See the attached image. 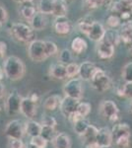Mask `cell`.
<instances>
[{
    "mask_svg": "<svg viewBox=\"0 0 132 148\" xmlns=\"http://www.w3.org/2000/svg\"><path fill=\"white\" fill-rule=\"evenodd\" d=\"M3 70L5 76L11 81H18L22 79L26 73L25 63L20 57L10 56L3 61Z\"/></svg>",
    "mask_w": 132,
    "mask_h": 148,
    "instance_id": "obj_1",
    "label": "cell"
},
{
    "mask_svg": "<svg viewBox=\"0 0 132 148\" xmlns=\"http://www.w3.org/2000/svg\"><path fill=\"white\" fill-rule=\"evenodd\" d=\"M9 33L14 40L24 44H30L35 40V30L25 23L18 22L12 24Z\"/></svg>",
    "mask_w": 132,
    "mask_h": 148,
    "instance_id": "obj_2",
    "label": "cell"
},
{
    "mask_svg": "<svg viewBox=\"0 0 132 148\" xmlns=\"http://www.w3.org/2000/svg\"><path fill=\"white\" fill-rule=\"evenodd\" d=\"M28 54L29 57L35 62H42L49 58L45 51L44 40H34L28 46Z\"/></svg>",
    "mask_w": 132,
    "mask_h": 148,
    "instance_id": "obj_3",
    "label": "cell"
},
{
    "mask_svg": "<svg viewBox=\"0 0 132 148\" xmlns=\"http://www.w3.org/2000/svg\"><path fill=\"white\" fill-rule=\"evenodd\" d=\"M91 85L98 92L104 93L109 89L110 85H111V80L103 69L98 67L91 79Z\"/></svg>",
    "mask_w": 132,
    "mask_h": 148,
    "instance_id": "obj_4",
    "label": "cell"
},
{
    "mask_svg": "<svg viewBox=\"0 0 132 148\" xmlns=\"http://www.w3.org/2000/svg\"><path fill=\"white\" fill-rule=\"evenodd\" d=\"M63 92L66 97L74 98L80 101L84 95V87L81 78H71L63 86Z\"/></svg>",
    "mask_w": 132,
    "mask_h": 148,
    "instance_id": "obj_5",
    "label": "cell"
},
{
    "mask_svg": "<svg viewBox=\"0 0 132 148\" xmlns=\"http://www.w3.org/2000/svg\"><path fill=\"white\" fill-rule=\"evenodd\" d=\"M100 113L110 123H116L119 119V110L114 101L105 100L100 105Z\"/></svg>",
    "mask_w": 132,
    "mask_h": 148,
    "instance_id": "obj_6",
    "label": "cell"
},
{
    "mask_svg": "<svg viewBox=\"0 0 132 148\" xmlns=\"http://www.w3.org/2000/svg\"><path fill=\"white\" fill-rule=\"evenodd\" d=\"M4 133L8 138L22 139L26 133L25 123L20 120H12L6 125Z\"/></svg>",
    "mask_w": 132,
    "mask_h": 148,
    "instance_id": "obj_7",
    "label": "cell"
},
{
    "mask_svg": "<svg viewBox=\"0 0 132 148\" xmlns=\"http://www.w3.org/2000/svg\"><path fill=\"white\" fill-rule=\"evenodd\" d=\"M23 97L19 94L17 90L10 92L6 99L5 110L9 116H14L21 112V104H22Z\"/></svg>",
    "mask_w": 132,
    "mask_h": 148,
    "instance_id": "obj_8",
    "label": "cell"
},
{
    "mask_svg": "<svg viewBox=\"0 0 132 148\" xmlns=\"http://www.w3.org/2000/svg\"><path fill=\"white\" fill-rule=\"evenodd\" d=\"M79 103H80L79 100H76V99H74V98L65 96L61 100L60 106H59L61 114H63L66 119H69L72 114L77 112Z\"/></svg>",
    "mask_w": 132,
    "mask_h": 148,
    "instance_id": "obj_9",
    "label": "cell"
},
{
    "mask_svg": "<svg viewBox=\"0 0 132 148\" xmlns=\"http://www.w3.org/2000/svg\"><path fill=\"white\" fill-rule=\"evenodd\" d=\"M53 30L59 36H67L72 31V24L66 17H56L53 22Z\"/></svg>",
    "mask_w": 132,
    "mask_h": 148,
    "instance_id": "obj_10",
    "label": "cell"
},
{
    "mask_svg": "<svg viewBox=\"0 0 132 148\" xmlns=\"http://www.w3.org/2000/svg\"><path fill=\"white\" fill-rule=\"evenodd\" d=\"M21 113L29 120H33L38 114V105L29 97L23 98L21 104Z\"/></svg>",
    "mask_w": 132,
    "mask_h": 148,
    "instance_id": "obj_11",
    "label": "cell"
},
{
    "mask_svg": "<svg viewBox=\"0 0 132 148\" xmlns=\"http://www.w3.org/2000/svg\"><path fill=\"white\" fill-rule=\"evenodd\" d=\"M111 134L114 142L117 141L122 137H130L131 136V130L130 126L126 123H116L111 128Z\"/></svg>",
    "mask_w": 132,
    "mask_h": 148,
    "instance_id": "obj_12",
    "label": "cell"
},
{
    "mask_svg": "<svg viewBox=\"0 0 132 148\" xmlns=\"http://www.w3.org/2000/svg\"><path fill=\"white\" fill-rule=\"evenodd\" d=\"M96 142L100 145L101 147H110L114 142L112 140L111 130L109 127H102L98 131L97 137H96Z\"/></svg>",
    "mask_w": 132,
    "mask_h": 148,
    "instance_id": "obj_13",
    "label": "cell"
},
{
    "mask_svg": "<svg viewBox=\"0 0 132 148\" xmlns=\"http://www.w3.org/2000/svg\"><path fill=\"white\" fill-rule=\"evenodd\" d=\"M97 66L95 63L91 62V61H83L82 63L79 65V76L82 80L85 81H91L94 73L97 70Z\"/></svg>",
    "mask_w": 132,
    "mask_h": 148,
    "instance_id": "obj_14",
    "label": "cell"
},
{
    "mask_svg": "<svg viewBox=\"0 0 132 148\" xmlns=\"http://www.w3.org/2000/svg\"><path fill=\"white\" fill-rule=\"evenodd\" d=\"M97 54L102 59H109L114 54V46L109 44L105 40H101L97 46Z\"/></svg>",
    "mask_w": 132,
    "mask_h": 148,
    "instance_id": "obj_15",
    "label": "cell"
},
{
    "mask_svg": "<svg viewBox=\"0 0 132 148\" xmlns=\"http://www.w3.org/2000/svg\"><path fill=\"white\" fill-rule=\"evenodd\" d=\"M49 74L50 77L57 80H63L67 77V68L66 65L61 62L53 63L49 66Z\"/></svg>",
    "mask_w": 132,
    "mask_h": 148,
    "instance_id": "obj_16",
    "label": "cell"
},
{
    "mask_svg": "<svg viewBox=\"0 0 132 148\" xmlns=\"http://www.w3.org/2000/svg\"><path fill=\"white\" fill-rule=\"evenodd\" d=\"M105 27L103 26L102 23L98 22V21H95L90 30V33L87 37L89 38L90 40H94V42H99L101 40H104V37L105 35Z\"/></svg>",
    "mask_w": 132,
    "mask_h": 148,
    "instance_id": "obj_17",
    "label": "cell"
},
{
    "mask_svg": "<svg viewBox=\"0 0 132 148\" xmlns=\"http://www.w3.org/2000/svg\"><path fill=\"white\" fill-rule=\"evenodd\" d=\"M120 39L125 45L132 42V21H126L120 25Z\"/></svg>",
    "mask_w": 132,
    "mask_h": 148,
    "instance_id": "obj_18",
    "label": "cell"
},
{
    "mask_svg": "<svg viewBox=\"0 0 132 148\" xmlns=\"http://www.w3.org/2000/svg\"><path fill=\"white\" fill-rule=\"evenodd\" d=\"M30 26L36 31H42L47 26V18L44 14L38 11L30 21Z\"/></svg>",
    "mask_w": 132,
    "mask_h": 148,
    "instance_id": "obj_19",
    "label": "cell"
},
{
    "mask_svg": "<svg viewBox=\"0 0 132 148\" xmlns=\"http://www.w3.org/2000/svg\"><path fill=\"white\" fill-rule=\"evenodd\" d=\"M52 144L54 148H70L72 144L71 137L64 132H59L52 140Z\"/></svg>",
    "mask_w": 132,
    "mask_h": 148,
    "instance_id": "obj_20",
    "label": "cell"
},
{
    "mask_svg": "<svg viewBox=\"0 0 132 148\" xmlns=\"http://www.w3.org/2000/svg\"><path fill=\"white\" fill-rule=\"evenodd\" d=\"M25 128H26V133L31 137L38 136L40 135L42 130V123H38V121L34 120H29L28 121L25 123Z\"/></svg>",
    "mask_w": 132,
    "mask_h": 148,
    "instance_id": "obj_21",
    "label": "cell"
},
{
    "mask_svg": "<svg viewBox=\"0 0 132 148\" xmlns=\"http://www.w3.org/2000/svg\"><path fill=\"white\" fill-rule=\"evenodd\" d=\"M68 12L67 0H54L52 15L56 17H65Z\"/></svg>",
    "mask_w": 132,
    "mask_h": 148,
    "instance_id": "obj_22",
    "label": "cell"
},
{
    "mask_svg": "<svg viewBox=\"0 0 132 148\" xmlns=\"http://www.w3.org/2000/svg\"><path fill=\"white\" fill-rule=\"evenodd\" d=\"M88 47V44L83 38H80V37H77L75 39L72 40L71 42V49L72 51L74 52L75 54H82L83 52L86 51Z\"/></svg>",
    "mask_w": 132,
    "mask_h": 148,
    "instance_id": "obj_23",
    "label": "cell"
},
{
    "mask_svg": "<svg viewBox=\"0 0 132 148\" xmlns=\"http://www.w3.org/2000/svg\"><path fill=\"white\" fill-rule=\"evenodd\" d=\"M61 100H62V98L59 96V95H56V94L51 95V96L47 97V99L44 100L42 106H44V108L45 110H47V111H55V110L58 109L59 106H60Z\"/></svg>",
    "mask_w": 132,
    "mask_h": 148,
    "instance_id": "obj_24",
    "label": "cell"
},
{
    "mask_svg": "<svg viewBox=\"0 0 132 148\" xmlns=\"http://www.w3.org/2000/svg\"><path fill=\"white\" fill-rule=\"evenodd\" d=\"M95 22V20L93 19L92 16L90 15H87L85 16L84 18L80 19L77 23V26H78V29L80 30L81 33H83L84 35L88 36L89 33H90V30L92 28L93 24Z\"/></svg>",
    "mask_w": 132,
    "mask_h": 148,
    "instance_id": "obj_25",
    "label": "cell"
},
{
    "mask_svg": "<svg viewBox=\"0 0 132 148\" xmlns=\"http://www.w3.org/2000/svg\"><path fill=\"white\" fill-rule=\"evenodd\" d=\"M104 40H105V42H107L109 44L116 47L121 42L120 35H119V33L117 32V31L114 30V29H109V30L105 31Z\"/></svg>",
    "mask_w": 132,
    "mask_h": 148,
    "instance_id": "obj_26",
    "label": "cell"
},
{
    "mask_svg": "<svg viewBox=\"0 0 132 148\" xmlns=\"http://www.w3.org/2000/svg\"><path fill=\"white\" fill-rule=\"evenodd\" d=\"M37 12L38 11H36V8L34 7V5H32V3H23L20 9V13L22 17L29 22L32 20Z\"/></svg>",
    "mask_w": 132,
    "mask_h": 148,
    "instance_id": "obj_27",
    "label": "cell"
},
{
    "mask_svg": "<svg viewBox=\"0 0 132 148\" xmlns=\"http://www.w3.org/2000/svg\"><path fill=\"white\" fill-rule=\"evenodd\" d=\"M98 131H99V130H98L95 125H89V127L87 128V130L85 131V133H84L83 135H81L84 140V144H88V143L96 141Z\"/></svg>",
    "mask_w": 132,
    "mask_h": 148,
    "instance_id": "obj_28",
    "label": "cell"
},
{
    "mask_svg": "<svg viewBox=\"0 0 132 148\" xmlns=\"http://www.w3.org/2000/svg\"><path fill=\"white\" fill-rule=\"evenodd\" d=\"M53 4L54 0H40L38 4V9L39 12L44 14V15H49L53 12Z\"/></svg>",
    "mask_w": 132,
    "mask_h": 148,
    "instance_id": "obj_29",
    "label": "cell"
},
{
    "mask_svg": "<svg viewBox=\"0 0 132 148\" xmlns=\"http://www.w3.org/2000/svg\"><path fill=\"white\" fill-rule=\"evenodd\" d=\"M90 125V123L86 118H83L81 120L76 121L75 123H73V127L75 132H77L79 135H83L85 133V131L87 130V128Z\"/></svg>",
    "mask_w": 132,
    "mask_h": 148,
    "instance_id": "obj_30",
    "label": "cell"
},
{
    "mask_svg": "<svg viewBox=\"0 0 132 148\" xmlns=\"http://www.w3.org/2000/svg\"><path fill=\"white\" fill-rule=\"evenodd\" d=\"M56 131H55V127H50V126H42V137L45 138L47 141H52L54 139L55 135H56Z\"/></svg>",
    "mask_w": 132,
    "mask_h": 148,
    "instance_id": "obj_31",
    "label": "cell"
},
{
    "mask_svg": "<svg viewBox=\"0 0 132 148\" xmlns=\"http://www.w3.org/2000/svg\"><path fill=\"white\" fill-rule=\"evenodd\" d=\"M107 25L109 29H116L121 25V19L116 14H111L107 18Z\"/></svg>",
    "mask_w": 132,
    "mask_h": 148,
    "instance_id": "obj_32",
    "label": "cell"
},
{
    "mask_svg": "<svg viewBox=\"0 0 132 148\" xmlns=\"http://www.w3.org/2000/svg\"><path fill=\"white\" fill-rule=\"evenodd\" d=\"M44 45L47 57L53 56L58 52V47H57V45L55 42H51V40H44Z\"/></svg>",
    "mask_w": 132,
    "mask_h": 148,
    "instance_id": "obj_33",
    "label": "cell"
},
{
    "mask_svg": "<svg viewBox=\"0 0 132 148\" xmlns=\"http://www.w3.org/2000/svg\"><path fill=\"white\" fill-rule=\"evenodd\" d=\"M122 79L125 82H132V62L126 63L121 71Z\"/></svg>",
    "mask_w": 132,
    "mask_h": 148,
    "instance_id": "obj_34",
    "label": "cell"
},
{
    "mask_svg": "<svg viewBox=\"0 0 132 148\" xmlns=\"http://www.w3.org/2000/svg\"><path fill=\"white\" fill-rule=\"evenodd\" d=\"M91 105L89 104L87 102H80L78 105V108H77V113L80 114L82 118H86L89 114L91 113Z\"/></svg>",
    "mask_w": 132,
    "mask_h": 148,
    "instance_id": "obj_35",
    "label": "cell"
},
{
    "mask_svg": "<svg viewBox=\"0 0 132 148\" xmlns=\"http://www.w3.org/2000/svg\"><path fill=\"white\" fill-rule=\"evenodd\" d=\"M103 0H83V6L88 10H94L104 5Z\"/></svg>",
    "mask_w": 132,
    "mask_h": 148,
    "instance_id": "obj_36",
    "label": "cell"
},
{
    "mask_svg": "<svg viewBox=\"0 0 132 148\" xmlns=\"http://www.w3.org/2000/svg\"><path fill=\"white\" fill-rule=\"evenodd\" d=\"M30 142L35 145L37 148H47V143H49V141H47L45 138L42 137V135H38V136L31 137Z\"/></svg>",
    "mask_w": 132,
    "mask_h": 148,
    "instance_id": "obj_37",
    "label": "cell"
},
{
    "mask_svg": "<svg viewBox=\"0 0 132 148\" xmlns=\"http://www.w3.org/2000/svg\"><path fill=\"white\" fill-rule=\"evenodd\" d=\"M59 62L65 64V65L72 62V53L69 49H64L60 51V53H59Z\"/></svg>",
    "mask_w": 132,
    "mask_h": 148,
    "instance_id": "obj_38",
    "label": "cell"
},
{
    "mask_svg": "<svg viewBox=\"0 0 132 148\" xmlns=\"http://www.w3.org/2000/svg\"><path fill=\"white\" fill-rule=\"evenodd\" d=\"M67 68V77L68 78H75L79 75V65L76 62H71L66 65Z\"/></svg>",
    "mask_w": 132,
    "mask_h": 148,
    "instance_id": "obj_39",
    "label": "cell"
},
{
    "mask_svg": "<svg viewBox=\"0 0 132 148\" xmlns=\"http://www.w3.org/2000/svg\"><path fill=\"white\" fill-rule=\"evenodd\" d=\"M42 126H50V127H55L57 125L56 120L53 118V116H47V114H44L42 119Z\"/></svg>",
    "mask_w": 132,
    "mask_h": 148,
    "instance_id": "obj_40",
    "label": "cell"
},
{
    "mask_svg": "<svg viewBox=\"0 0 132 148\" xmlns=\"http://www.w3.org/2000/svg\"><path fill=\"white\" fill-rule=\"evenodd\" d=\"M122 97H125L127 99L132 101V82H127L122 87Z\"/></svg>",
    "mask_w": 132,
    "mask_h": 148,
    "instance_id": "obj_41",
    "label": "cell"
},
{
    "mask_svg": "<svg viewBox=\"0 0 132 148\" xmlns=\"http://www.w3.org/2000/svg\"><path fill=\"white\" fill-rule=\"evenodd\" d=\"M8 147L9 148H25V145H24V142L22 141V139L9 138Z\"/></svg>",
    "mask_w": 132,
    "mask_h": 148,
    "instance_id": "obj_42",
    "label": "cell"
},
{
    "mask_svg": "<svg viewBox=\"0 0 132 148\" xmlns=\"http://www.w3.org/2000/svg\"><path fill=\"white\" fill-rule=\"evenodd\" d=\"M118 148H128L130 145V137H122L114 142Z\"/></svg>",
    "mask_w": 132,
    "mask_h": 148,
    "instance_id": "obj_43",
    "label": "cell"
},
{
    "mask_svg": "<svg viewBox=\"0 0 132 148\" xmlns=\"http://www.w3.org/2000/svg\"><path fill=\"white\" fill-rule=\"evenodd\" d=\"M7 20H8V12L4 5L0 3V23L4 24L7 22Z\"/></svg>",
    "mask_w": 132,
    "mask_h": 148,
    "instance_id": "obj_44",
    "label": "cell"
},
{
    "mask_svg": "<svg viewBox=\"0 0 132 148\" xmlns=\"http://www.w3.org/2000/svg\"><path fill=\"white\" fill-rule=\"evenodd\" d=\"M119 17L122 21L126 22V21H130L132 17V12L131 10H124L119 14Z\"/></svg>",
    "mask_w": 132,
    "mask_h": 148,
    "instance_id": "obj_45",
    "label": "cell"
},
{
    "mask_svg": "<svg viewBox=\"0 0 132 148\" xmlns=\"http://www.w3.org/2000/svg\"><path fill=\"white\" fill-rule=\"evenodd\" d=\"M123 10H132V0H118Z\"/></svg>",
    "mask_w": 132,
    "mask_h": 148,
    "instance_id": "obj_46",
    "label": "cell"
},
{
    "mask_svg": "<svg viewBox=\"0 0 132 148\" xmlns=\"http://www.w3.org/2000/svg\"><path fill=\"white\" fill-rule=\"evenodd\" d=\"M7 52V44L3 40H0V58H3Z\"/></svg>",
    "mask_w": 132,
    "mask_h": 148,
    "instance_id": "obj_47",
    "label": "cell"
},
{
    "mask_svg": "<svg viewBox=\"0 0 132 148\" xmlns=\"http://www.w3.org/2000/svg\"><path fill=\"white\" fill-rule=\"evenodd\" d=\"M28 97L30 98V99L32 100V101L36 102V103H38V101H39V99H40L39 94H38V93H36V92H32L30 95H29Z\"/></svg>",
    "mask_w": 132,
    "mask_h": 148,
    "instance_id": "obj_48",
    "label": "cell"
},
{
    "mask_svg": "<svg viewBox=\"0 0 132 148\" xmlns=\"http://www.w3.org/2000/svg\"><path fill=\"white\" fill-rule=\"evenodd\" d=\"M85 147L86 148H102L96 141L91 142V143H88V144H85Z\"/></svg>",
    "mask_w": 132,
    "mask_h": 148,
    "instance_id": "obj_49",
    "label": "cell"
},
{
    "mask_svg": "<svg viewBox=\"0 0 132 148\" xmlns=\"http://www.w3.org/2000/svg\"><path fill=\"white\" fill-rule=\"evenodd\" d=\"M4 93H5V87L0 82V99H2L4 97Z\"/></svg>",
    "mask_w": 132,
    "mask_h": 148,
    "instance_id": "obj_50",
    "label": "cell"
},
{
    "mask_svg": "<svg viewBox=\"0 0 132 148\" xmlns=\"http://www.w3.org/2000/svg\"><path fill=\"white\" fill-rule=\"evenodd\" d=\"M4 75H5V73H4L3 67H1V66H0V82H1V80L3 79Z\"/></svg>",
    "mask_w": 132,
    "mask_h": 148,
    "instance_id": "obj_51",
    "label": "cell"
},
{
    "mask_svg": "<svg viewBox=\"0 0 132 148\" xmlns=\"http://www.w3.org/2000/svg\"><path fill=\"white\" fill-rule=\"evenodd\" d=\"M25 148H37V147H36L34 144H32V143H31V142H29L28 144L26 145V147H25Z\"/></svg>",
    "mask_w": 132,
    "mask_h": 148,
    "instance_id": "obj_52",
    "label": "cell"
},
{
    "mask_svg": "<svg viewBox=\"0 0 132 148\" xmlns=\"http://www.w3.org/2000/svg\"><path fill=\"white\" fill-rule=\"evenodd\" d=\"M34 0H23V3H32Z\"/></svg>",
    "mask_w": 132,
    "mask_h": 148,
    "instance_id": "obj_53",
    "label": "cell"
},
{
    "mask_svg": "<svg viewBox=\"0 0 132 148\" xmlns=\"http://www.w3.org/2000/svg\"><path fill=\"white\" fill-rule=\"evenodd\" d=\"M14 2L16 3H19V4H23V0H13Z\"/></svg>",
    "mask_w": 132,
    "mask_h": 148,
    "instance_id": "obj_54",
    "label": "cell"
},
{
    "mask_svg": "<svg viewBox=\"0 0 132 148\" xmlns=\"http://www.w3.org/2000/svg\"><path fill=\"white\" fill-rule=\"evenodd\" d=\"M129 112L132 114V101H131V103H130V107H129Z\"/></svg>",
    "mask_w": 132,
    "mask_h": 148,
    "instance_id": "obj_55",
    "label": "cell"
},
{
    "mask_svg": "<svg viewBox=\"0 0 132 148\" xmlns=\"http://www.w3.org/2000/svg\"><path fill=\"white\" fill-rule=\"evenodd\" d=\"M2 25H3V24H2V23H0V28L2 27Z\"/></svg>",
    "mask_w": 132,
    "mask_h": 148,
    "instance_id": "obj_56",
    "label": "cell"
},
{
    "mask_svg": "<svg viewBox=\"0 0 132 148\" xmlns=\"http://www.w3.org/2000/svg\"><path fill=\"white\" fill-rule=\"evenodd\" d=\"M102 148H110V147H102Z\"/></svg>",
    "mask_w": 132,
    "mask_h": 148,
    "instance_id": "obj_57",
    "label": "cell"
},
{
    "mask_svg": "<svg viewBox=\"0 0 132 148\" xmlns=\"http://www.w3.org/2000/svg\"><path fill=\"white\" fill-rule=\"evenodd\" d=\"M0 111H1V107H0Z\"/></svg>",
    "mask_w": 132,
    "mask_h": 148,
    "instance_id": "obj_58",
    "label": "cell"
},
{
    "mask_svg": "<svg viewBox=\"0 0 132 148\" xmlns=\"http://www.w3.org/2000/svg\"><path fill=\"white\" fill-rule=\"evenodd\" d=\"M131 12H132V10H131Z\"/></svg>",
    "mask_w": 132,
    "mask_h": 148,
    "instance_id": "obj_59",
    "label": "cell"
}]
</instances>
